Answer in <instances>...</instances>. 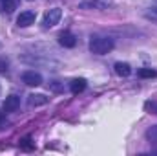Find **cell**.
<instances>
[{"label": "cell", "instance_id": "obj_2", "mask_svg": "<svg viewBox=\"0 0 157 156\" xmlns=\"http://www.w3.org/2000/svg\"><path fill=\"white\" fill-rule=\"evenodd\" d=\"M60 18H62V9L53 7V9L46 11V15H44V18H42V26H44V28H53V26H57V24L60 22Z\"/></svg>", "mask_w": 157, "mask_h": 156}, {"label": "cell", "instance_id": "obj_6", "mask_svg": "<svg viewBox=\"0 0 157 156\" xmlns=\"http://www.w3.org/2000/svg\"><path fill=\"white\" fill-rule=\"evenodd\" d=\"M18 107H20V97H18V96H15V94L7 96V97L4 99V105H2L4 112H15Z\"/></svg>", "mask_w": 157, "mask_h": 156}, {"label": "cell", "instance_id": "obj_14", "mask_svg": "<svg viewBox=\"0 0 157 156\" xmlns=\"http://www.w3.org/2000/svg\"><path fill=\"white\" fill-rule=\"evenodd\" d=\"M146 138H148L152 143H157V125L155 127H150V129L146 130Z\"/></svg>", "mask_w": 157, "mask_h": 156}, {"label": "cell", "instance_id": "obj_3", "mask_svg": "<svg viewBox=\"0 0 157 156\" xmlns=\"http://www.w3.org/2000/svg\"><path fill=\"white\" fill-rule=\"evenodd\" d=\"M113 0H84L78 4L80 9H97V11H104L108 7H112Z\"/></svg>", "mask_w": 157, "mask_h": 156}, {"label": "cell", "instance_id": "obj_11", "mask_svg": "<svg viewBox=\"0 0 157 156\" xmlns=\"http://www.w3.org/2000/svg\"><path fill=\"white\" fill-rule=\"evenodd\" d=\"M13 9H17V0H0V11L11 13Z\"/></svg>", "mask_w": 157, "mask_h": 156}, {"label": "cell", "instance_id": "obj_20", "mask_svg": "<svg viewBox=\"0 0 157 156\" xmlns=\"http://www.w3.org/2000/svg\"><path fill=\"white\" fill-rule=\"evenodd\" d=\"M0 48H2V42H0Z\"/></svg>", "mask_w": 157, "mask_h": 156}, {"label": "cell", "instance_id": "obj_18", "mask_svg": "<svg viewBox=\"0 0 157 156\" xmlns=\"http://www.w3.org/2000/svg\"><path fill=\"white\" fill-rule=\"evenodd\" d=\"M4 125H6V116H4V114H0V129H2Z\"/></svg>", "mask_w": 157, "mask_h": 156}, {"label": "cell", "instance_id": "obj_17", "mask_svg": "<svg viewBox=\"0 0 157 156\" xmlns=\"http://www.w3.org/2000/svg\"><path fill=\"white\" fill-rule=\"evenodd\" d=\"M144 107H146V110H154V112L157 114V103H155V101H148Z\"/></svg>", "mask_w": 157, "mask_h": 156}, {"label": "cell", "instance_id": "obj_9", "mask_svg": "<svg viewBox=\"0 0 157 156\" xmlns=\"http://www.w3.org/2000/svg\"><path fill=\"white\" fill-rule=\"evenodd\" d=\"M115 74L121 76V77H128L132 74V66L128 63H117L115 64Z\"/></svg>", "mask_w": 157, "mask_h": 156}, {"label": "cell", "instance_id": "obj_19", "mask_svg": "<svg viewBox=\"0 0 157 156\" xmlns=\"http://www.w3.org/2000/svg\"><path fill=\"white\" fill-rule=\"evenodd\" d=\"M154 4H155V6H157V0H154Z\"/></svg>", "mask_w": 157, "mask_h": 156}, {"label": "cell", "instance_id": "obj_4", "mask_svg": "<svg viewBox=\"0 0 157 156\" xmlns=\"http://www.w3.org/2000/svg\"><path fill=\"white\" fill-rule=\"evenodd\" d=\"M22 81L28 86H39V84H42V76L35 70H28V72L22 74Z\"/></svg>", "mask_w": 157, "mask_h": 156}, {"label": "cell", "instance_id": "obj_16", "mask_svg": "<svg viewBox=\"0 0 157 156\" xmlns=\"http://www.w3.org/2000/svg\"><path fill=\"white\" fill-rule=\"evenodd\" d=\"M7 70H9L7 59H6V57H0V74H7Z\"/></svg>", "mask_w": 157, "mask_h": 156}, {"label": "cell", "instance_id": "obj_7", "mask_svg": "<svg viewBox=\"0 0 157 156\" xmlns=\"http://www.w3.org/2000/svg\"><path fill=\"white\" fill-rule=\"evenodd\" d=\"M59 44L64 46V48H73L77 44V37L71 33V31H62L59 35Z\"/></svg>", "mask_w": 157, "mask_h": 156}, {"label": "cell", "instance_id": "obj_5", "mask_svg": "<svg viewBox=\"0 0 157 156\" xmlns=\"http://www.w3.org/2000/svg\"><path fill=\"white\" fill-rule=\"evenodd\" d=\"M35 18H37V15H35L33 11H22V13L17 17V24H18L20 28H28V26L35 24Z\"/></svg>", "mask_w": 157, "mask_h": 156}, {"label": "cell", "instance_id": "obj_1", "mask_svg": "<svg viewBox=\"0 0 157 156\" xmlns=\"http://www.w3.org/2000/svg\"><path fill=\"white\" fill-rule=\"evenodd\" d=\"M113 39L110 37H102V35H93L90 39V50L91 53H97V55H106L113 50Z\"/></svg>", "mask_w": 157, "mask_h": 156}, {"label": "cell", "instance_id": "obj_13", "mask_svg": "<svg viewBox=\"0 0 157 156\" xmlns=\"http://www.w3.org/2000/svg\"><path fill=\"white\" fill-rule=\"evenodd\" d=\"M137 76L143 79H152V77H157V72L152 70V68H141V70H137Z\"/></svg>", "mask_w": 157, "mask_h": 156}, {"label": "cell", "instance_id": "obj_12", "mask_svg": "<svg viewBox=\"0 0 157 156\" xmlns=\"http://www.w3.org/2000/svg\"><path fill=\"white\" fill-rule=\"evenodd\" d=\"M144 18H146V20H152V22H155L157 24V6L155 4L150 6V7L144 11Z\"/></svg>", "mask_w": 157, "mask_h": 156}, {"label": "cell", "instance_id": "obj_15", "mask_svg": "<svg viewBox=\"0 0 157 156\" xmlns=\"http://www.w3.org/2000/svg\"><path fill=\"white\" fill-rule=\"evenodd\" d=\"M20 147H22L24 151H31V149H33V142H31V138H29V136L22 138V140H20Z\"/></svg>", "mask_w": 157, "mask_h": 156}, {"label": "cell", "instance_id": "obj_8", "mask_svg": "<svg viewBox=\"0 0 157 156\" xmlns=\"http://www.w3.org/2000/svg\"><path fill=\"white\" fill-rule=\"evenodd\" d=\"M48 101H49V99H48L44 94H31L29 99H28L29 107H40V105H46Z\"/></svg>", "mask_w": 157, "mask_h": 156}, {"label": "cell", "instance_id": "obj_10", "mask_svg": "<svg viewBox=\"0 0 157 156\" xmlns=\"http://www.w3.org/2000/svg\"><path fill=\"white\" fill-rule=\"evenodd\" d=\"M70 88H71V94H80V92H84V88H86V79H73V81L70 83Z\"/></svg>", "mask_w": 157, "mask_h": 156}]
</instances>
